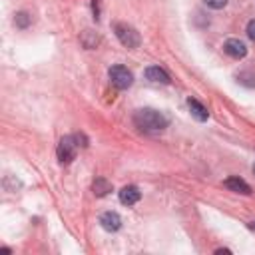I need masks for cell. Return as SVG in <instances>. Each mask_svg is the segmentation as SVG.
Returning <instances> with one entry per match:
<instances>
[{
  "label": "cell",
  "instance_id": "15",
  "mask_svg": "<svg viewBox=\"0 0 255 255\" xmlns=\"http://www.w3.org/2000/svg\"><path fill=\"white\" fill-rule=\"evenodd\" d=\"M92 10H94V18L98 20V18H100V2H98V0L92 2Z\"/></svg>",
  "mask_w": 255,
  "mask_h": 255
},
{
  "label": "cell",
  "instance_id": "9",
  "mask_svg": "<svg viewBox=\"0 0 255 255\" xmlns=\"http://www.w3.org/2000/svg\"><path fill=\"white\" fill-rule=\"evenodd\" d=\"M145 78L151 80V82H155V84H169V76H167V72L161 70L159 66H149V68L145 70Z\"/></svg>",
  "mask_w": 255,
  "mask_h": 255
},
{
  "label": "cell",
  "instance_id": "7",
  "mask_svg": "<svg viewBox=\"0 0 255 255\" xmlns=\"http://www.w3.org/2000/svg\"><path fill=\"white\" fill-rule=\"evenodd\" d=\"M139 197H141V193H139V189L135 185H126L120 191V201L124 205H133V203L139 201Z\"/></svg>",
  "mask_w": 255,
  "mask_h": 255
},
{
  "label": "cell",
  "instance_id": "14",
  "mask_svg": "<svg viewBox=\"0 0 255 255\" xmlns=\"http://www.w3.org/2000/svg\"><path fill=\"white\" fill-rule=\"evenodd\" d=\"M247 36L255 42V20H251V22L247 24Z\"/></svg>",
  "mask_w": 255,
  "mask_h": 255
},
{
  "label": "cell",
  "instance_id": "3",
  "mask_svg": "<svg viewBox=\"0 0 255 255\" xmlns=\"http://www.w3.org/2000/svg\"><path fill=\"white\" fill-rule=\"evenodd\" d=\"M78 141L74 135H64L58 143V159L62 163H70L74 157H76V151H78Z\"/></svg>",
  "mask_w": 255,
  "mask_h": 255
},
{
  "label": "cell",
  "instance_id": "2",
  "mask_svg": "<svg viewBox=\"0 0 255 255\" xmlns=\"http://www.w3.org/2000/svg\"><path fill=\"white\" fill-rule=\"evenodd\" d=\"M114 30H116V36H118V40L126 46V48H137L139 46V34L135 32V28H131L129 24H126V22H118L116 26H114Z\"/></svg>",
  "mask_w": 255,
  "mask_h": 255
},
{
  "label": "cell",
  "instance_id": "4",
  "mask_svg": "<svg viewBox=\"0 0 255 255\" xmlns=\"http://www.w3.org/2000/svg\"><path fill=\"white\" fill-rule=\"evenodd\" d=\"M110 80L118 90H128L133 82V76L126 66H112L110 68Z\"/></svg>",
  "mask_w": 255,
  "mask_h": 255
},
{
  "label": "cell",
  "instance_id": "17",
  "mask_svg": "<svg viewBox=\"0 0 255 255\" xmlns=\"http://www.w3.org/2000/svg\"><path fill=\"white\" fill-rule=\"evenodd\" d=\"M253 173H255V163H253Z\"/></svg>",
  "mask_w": 255,
  "mask_h": 255
},
{
  "label": "cell",
  "instance_id": "12",
  "mask_svg": "<svg viewBox=\"0 0 255 255\" xmlns=\"http://www.w3.org/2000/svg\"><path fill=\"white\" fill-rule=\"evenodd\" d=\"M209 8H213V10H219V8H225V4H227V0H203Z\"/></svg>",
  "mask_w": 255,
  "mask_h": 255
},
{
  "label": "cell",
  "instance_id": "13",
  "mask_svg": "<svg viewBox=\"0 0 255 255\" xmlns=\"http://www.w3.org/2000/svg\"><path fill=\"white\" fill-rule=\"evenodd\" d=\"M28 22H30V18H28V14H26V12H20V14H16V24H18L20 28H24Z\"/></svg>",
  "mask_w": 255,
  "mask_h": 255
},
{
  "label": "cell",
  "instance_id": "16",
  "mask_svg": "<svg viewBox=\"0 0 255 255\" xmlns=\"http://www.w3.org/2000/svg\"><path fill=\"white\" fill-rule=\"evenodd\" d=\"M251 227H253V229H255V223H251Z\"/></svg>",
  "mask_w": 255,
  "mask_h": 255
},
{
  "label": "cell",
  "instance_id": "6",
  "mask_svg": "<svg viewBox=\"0 0 255 255\" xmlns=\"http://www.w3.org/2000/svg\"><path fill=\"white\" fill-rule=\"evenodd\" d=\"M100 223L106 231H118L122 227V217L116 211H106V213H102Z\"/></svg>",
  "mask_w": 255,
  "mask_h": 255
},
{
  "label": "cell",
  "instance_id": "5",
  "mask_svg": "<svg viewBox=\"0 0 255 255\" xmlns=\"http://www.w3.org/2000/svg\"><path fill=\"white\" fill-rule=\"evenodd\" d=\"M223 50H225L227 56H231V58H235V60L245 58V54H247V46H245L241 40H237V38H229V40L223 44Z\"/></svg>",
  "mask_w": 255,
  "mask_h": 255
},
{
  "label": "cell",
  "instance_id": "10",
  "mask_svg": "<svg viewBox=\"0 0 255 255\" xmlns=\"http://www.w3.org/2000/svg\"><path fill=\"white\" fill-rule=\"evenodd\" d=\"M225 187L235 191V193H243V195H249L251 193V187L241 179V177H229L225 179Z\"/></svg>",
  "mask_w": 255,
  "mask_h": 255
},
{
  "label": "cell",
  "instance_id": "8",
  "mask_svg": "<svg viewBox=\"0 0 255 255\" xmlns=\"http://www.w3.org/2000/svg\"><path fill=\"white\" fill-rule=\"evenodd\" d=\"M187 108H189L191 116H193L197 122H205V120L209 118V112H207V108H205L203 104H199L197 100H193V98H189V100H187Z\"/></svg>",
  "mask_w": 255,
  "mask_h": 255
},
{
  "label": "cell",
  "instance_id": "11",
  "mask_svg": "<svg viewBox=\"0 0 255 255\" xmlns=\"http://www.w3.org/2000/svg\"><path fill=\"white\" fill-rule=\"evenodd\" d=\"M92 189H94V193L96 195H106L108 191H112V183L108 181V179H104V177H98L96 181H94V185H92Z\"/></svg>",
  "mask_w": 255,
  "mask_h": 255
},
{
  "label": "cell",
  "instance_id": "1",
  "mask_svg": "<svg viewBox=\"0 0 255 255\" xmlns=\"http://www.w3.org/2000/svg\"><path fill=\"white\" fill-rule=\"evenodd\" d=\"M133 124H135L137 128H141V129L155 131V129L167 128L169 120H167L161 112H157V110H153V108H141V110H137V112L133 114Z\"/></svg>",
  "mask_w": 255,
  "mask_h": 255
}]
</instances>
